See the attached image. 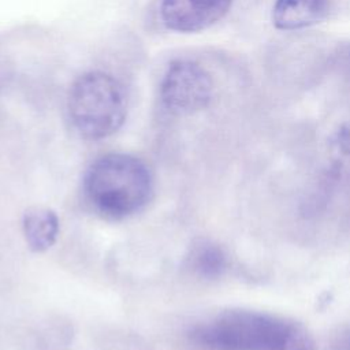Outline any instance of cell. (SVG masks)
I'll return each mask as SVG.
<instances>
[{"mask_svg": "<svg viewBox=\"0 0 350 350\" xmlns=\"http://www.w3.org/2000/svg\"><path fill=\"white\" fill-rule=\"evenodd\" d=\"M193 342L205 350H316L312 334L295 320L231 309L196 325Z\"/></svg>", "mask_w": 350, "mask_h": 350, "instance_id": "1", "label": "cell"}, {"mask_svg": "<svg viewBox=\"0 0 350 350\" xmlns=\"http://www.w3.org/2000/svg\"><path fill=\"white\" fill-rule=\"evenodd\" d=\"M153 180L146 164L131 154L109 153L88 168L83 193L92 208L107 219H124L150 200Z\"/></svg>", "mask_w": 350, "mask_h": 350, "instance_id": "2", "label": "cell"}, {"mask_svg": "<svg viewBox=\"0 0 350 350\" xmlns=\"http://www.w3.org/2000/svg\"><path fill=\"white\" fill-rule=\"evenodd\" d=\"M67 109L77 133L90 141L115 134L127 115L123 85L104 71H89L71 85Z\"/></svg>", "mask_w": 350, "mask_h": 350, "instance_id": "3", "label": "cell"}, {"mask_svg": "<svg viewBox=\"0 0 350 350\" xmlns=\"http://www.w3.org/2000/svg\"><path fill=\"white\" fill-rule=\"evenodd\" d=\"M160 98L167 111L190 115L205 109L213 98V81L209 72L193 60H174L160 83Z\"/></svg>", "mask_w": 350, "mask_h": 350, "instance_id": "4", "label": "cell"}, {"mask_svg": "<svg viewBox=\"0 0 350 350\" xmlns=\"http://www.w3.org/2000/svg\"><path fill=\"white\" fill-rule=\"evenodd\" d=\"M232 0H161L160 16L172 31L196 33L223 19Z\"/></svg>", "mask_w": 350, "mask_h": 350, "instance_id": "5", "label": "cell"}, {"mask_svg": "<svg viewBox=\"0 0 350 350\" xmlns=\"http://www.w3.org/2000/svg\"><path fill=\"white\" fill-rule=\"evenodd\" d=\"M328 10L329 0H276L272 21L280 30H299L323 21Z\"/></svg>", "mask_w": 350, "mask_h": 350, "instance_id": "6", "label": "cell"}, {"mask_svg": "<svg viewBox=\"0 0 350 350\" xmlns=\"http://www.w3.org/2000/svg\"><path fill=\"white\" fill-rule=\"evenodd\" d=\"M22 227L29 249L41 253L56 242L59 219L56 213L48 208H31L23 215Z\"/></svg>", "mask_w": 350, "mask_h": 350, "instance_id": "7", "label": "cell"}, {"mask_svg": "<svg viewBox=\"0 0 350 350\" xmlns=\"http://www.w3.org/2000/svg\"><path fill=\"white\" fill-rule=\"evenodd\" d=\"M191 271L202 279L220 278L228 267V258L221 246L212 241H198L189 256Z\"/></svg>", "mask_w": 350, "mask_h": 350, "instance_id": "8", "label": "cell"}, {"mask_svg": "<svg viewBox=\"0 0 350 350\" xmlns=\"http://www.w3.org/2000/svg\"><path fill=\"white\" fill-rule=\"evenodd\" d=\"M328 157L336 174L350 180V120L340 123L331 133Z\"/></svg>", "mask_w": 350, "mask_h": 350, "instance_id": "9", "label": "cell"}, {"mask_svg": "<svg viewBox=\"0 0 350 350\" xmlns=\"http://www.w3.org/2000/svg\"><path fill=\"white\" fill-rule=\"evenodd\" d=\"M339 64L343 67L346 75L350 78V46H345L340 49Z\"/></svg>", "mask_w": 350, "mask_h": 350, "instance_id": "10", "label": "cell"}]
</instances>
